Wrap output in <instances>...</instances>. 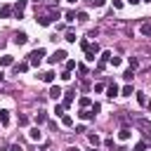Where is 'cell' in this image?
Listing matches in <instances>:
<instances>
[{
    "mask_svg": "<svg viewBox=\"0 0 151 151\" xmlns=\"http://www.w3.org/2000/svg\"><path fill=\"white\" fill-rule=\"evenodd\" d=\"M109 64H111L113 68H118V66L123 64V59H120V57H111V59H109Z\"/></svg>",
    "mask_w": 151,
    "mask_h": 151,
    "instance_id": "obj_21",
    "label": "cell"
},
{
    "mask_svg": "<svg viewBox=\"0 0 151 151\" xmlns=\"http://www.w3.org/2000/svg\"><path fill=\"white\" fill-rule=\"evenodd\" d=\"M0 125H2V127H7V125H9V111H7V109H2V111H0Z\"/></svg>",
    "mask_w": 151,
    "mask_h": 151,
    "instance_id": "obj_10",
    "label": "cell"
},
{
    "mask_svg": "<svg viewBox=\"0 0 151 151\" xmlns=\"http://www.w3.org/2000/svg\"><path fill=\"white\" fill-rule=\"evenodd\" d=\"M137 104H139V106H146V104H149V99H146L144 92H137Z\"/></svg>",
    "mask_w": 151,
    "mask_h": 151,
    "instance_id": "obj_18",
    "label": "cell"
},
{
    "mask_svg": "<svg viewBox=\"0 0 151 151\" xmlns=\"http://www.w3.org/2000/svg\"><path fill=\"white\" fill-rule=\"evenodd\" d=\"M80 47H83V50H87V47H90V40H85V38H83V40H80Z\"/></svg>",
    "mask_w": 151,
    "mask_h": 151,
    "instance_id": "obj_40",
    "label": "cell"
},
{
    "mask_svg": "<svg viewBox=\"0 0 151 151\" xmlns=\"http://www.w3.org/2000/svg\"><path fill=\"white\" fill-rule=\"evenodd\" d=\"M33 2H42V0H33Z\"/></svg>",
    "mask_w": 151,
    "mask_h": 151,
    "instance_id": "obj_49",
    "label": "cell"
},
{
    "mask_svg": "<svg viewBox=\"0 0 151 151\" xmlns=\"http://www.w3.org/2000/svg\"><path fill=\"white\" fill-rule=\"evenodd\" d=\"M118 92H120V87H118V85H116V83H111V85H109V87H106V94H109V97H111V99H113V97H118Z\"/></svg>",
    "mask_w": 151,
    "mask_h": 151,
    "instance_id": "obj_9",
    "label": "cell"
},
{
    "mask_svg": "<svg viewBox=\"0 0 151 151\" xmlns=\"http://www.w3.org/2000/svg\"><path fill=\"white\" fill-rule=\"evenodd\" d=\"M76 19H78V21H87L90 17H87V12H78V14H76Z\"/></svg>",
    "mask_w": 151,
    "mask_h": 151,
    "instance_id": "obj_29",
    "label": "cell"
},
{
    "mask_svg": "<svg viewBox=\"0 0 151 151\" xmlns=\"http://www.w3.org/2000/svg\"><path fill=\"white\" fill-rule=\"evenodd\" d=\"M73 68H78V64L73 59H66V71H73Z\"/></svg>",
    "mask_w": 151,
    "mask_h": 151,
    "instance_id": "obj_26",
    "label": "cell"
},
{
    "mask_svg": "<svg viewBox=\"0 0 151 151\" xmlns=\"http://www.w3.org/2000/svg\"><path fill=\"white\" fill-rule=\"evenodd\" d=\"M12 14H14V9H12L9 5H5V7H0V17H2V19H7V17H12Z\"/></svg>",
    "mask_w": 151,
    "mask_h": 151,
    "instance_id": "obj_16",
    "label": "cell"
},
{
    "mask_svg": "<svg viewBox=\"0 0 151 151\" xmlns=\"http://www.w3.org/2000/svg\"><path fill=\"white\" fill-rule=\"evenodd\" d=\"M139 33H142V35H146V38H149V35H151V24H146V21H144V24H142V26H139Z\"/></svg>",
    "mask_w": 151,
    "mask_h": 151,
    "instance_id": "obj_17",
    "label": "cell"
},
{
    "mask_svg": "<svg viewBox=\"0 0 151 151\" xmlns=\"http://www.w3.org/2000/svg\"><path fill=\"white\" fill-rule=\"evenodd\" d=\"M113 7L116 9H123V0H113Z\"/></svg>",
    "mask_w": 151,
    "mask_h": 151,
    "instance_id": "obj_44",
    "label": "cell"
},
{
    "mask_svg": "<svg viewBox=\"0 0 151 151\" xmlns=\"http://www.w3.org/2000/svg\"><path fill=\"white\" fill-rule=\"evenodd\" d=\"M66 151H80V149H78V146H68Z\"/></svg>",
    "mask_w": 151,
    "mask_h": 151,
    "instance_id": "obj_46",
    "label": "cell"
},
{
    "mask_svg": "<svg viewBox=\"0 0 151 151\" xmlns=\"http://www.w3.org/2000/svg\"><path fill=\"white\" fill-rule=\"evenodd\" d=\"M9 151H24V146L17 142V144H12V146H9Z\"/></svg>",
    "mask_w": 151,
    "mask_h": 151,
    "instance_id": "obj_38",
    "label": "cell"
},
{
    "mask_svg": "<svg viewBox=\"0 0 151 151\" xmlns=\"http://www.w3.org/2000/svg\"><path fill=\"white\" fill-rule=\"evenodd\" d=\"M2 80H5V73H2V71H0V83H2Z\"/></svg>",
    "mask_w": 151,
    "mask_h": 151,
    "instance_id": "obj_47",
    "label": "cell"
},
{
    "mask_svg": "<svg viewBox=\"0 0 151 151\" xmlns=\"http://www.w3.org/2000/svg\"><path fill=\"white\" fill-rule=\"evenodd\" d=\"M80 106H83V109H90V106H92V101H90L87 97H80Z\"/></svg>",
    "mask_w": 151,
    "mask_h": 151,
    "instance_id": "obj_28",
    "label": "cell"
},
{
    "mask_svg": "<svg viewBox=\"0 0 151 151\" xmlns=\"http://www.w3.org/2000/svg\"><path fill=\"white\" fill-rule=\"evenodd\" d=\"M54 113H57V116H64V106L57 104V106H54Z\"/></svg>",
    "mask_w": 151,
    "mask_h": 151,
    "instance_id": "obj_35",
    "label": "cell"
},
{
    "mask_svg": "<svg viewBox=\"0 0 151 151\" xmlns=\"http://www.w3.org/2000/svg\"><path fill=\"white\" fill-rule=\"evenodd\" d=\"M42 57H45V50H42V47H38V50H33V52L28 54V64H31V66H40Z\"/></svg>",
    "mask_w": 151,
    "mask_h": 151,
    "instance_id": "obj_1",
    "label": "cell"
},
{
    "mask_svg": "<svg viewBox=\"0 0 151 151\" xmlns=\"http://www.w3.org/2000/svg\"><path fill=\"white\" fill-rule=\"evenodd\" d=\"M40 80L52 85V83H54V73H52V71H45V73H40Z\"/></svg>",
    "mask_w": 151,
    "mask_h": 151,
    "instance_id": "obj_14",
    "label": "cell"
},
{
    "mask_svg": "<svg viewBox=\"0 0 151 151\" xmlns=\"http://www.w3.org/2000/svg\"><path fill=\"white\" fill-rule=\"evenodd\" d=\"M45 120H47V113H45V111L35 113V123H38V125H40V123H45Z\"/></svg>",
    "mask_w": 151,
    "mask_h": 151,
    "instance_id": "obj_24",
    "label": "cell"
},
{
    "mask_svg": "<svg viewBox=\"0 0 151 151\" xmlns=\"http://www.w3.org/2000/svg\"><path fill=\"white\" fill-rule=\"evenodd\" d=\"M28 66H31L28 61H19V64H14V73H26Z\"/></svg>",
    "mask_w": 151,
    "mask_h": 151,
    "instance_id": "obj_8",
    "label": "cell"
},
{
    "mask_svg": "<svg viewBox=\"0 0 151 151\" xmlns=\"http://www.w3.org/2000/svg\"><path fill=\"white\" fill-rule=\"evenodd\" d=\"M12 64H14V57L12 54H2L0 57V66H12Z\"/></svg>",
    "mask_w": 151,
    "mask_h": 151,
    "instance_id": "obj_13",
    "label": "cell"
},
{
    "mask_svg": "<svg viewBox=\"0 0 151 151\" xmlns=\"http://www.w3.org/2000/svg\"><path fill=\"white\" fill-rule=\"evenodd\" d=\"M71 104H73V92H71V94H66V97H64V101H61V106H64V109H66V106H71Z\"/></svg>",
    "mask_w": 151,
    "mask_h": 151,
    "instance_id": "obj_23",
    "label": "cell"
},
{
    "mask_svg": "<svg viewBox=\"0 0 151 151\" xmlns=\"http://www.w3.org/2000/svg\"><path fill=\"white\" fill-rule=\"evenodd\" d=\"M127 64H130V68L134 71V68L139 66V59H137V57H127Z\"/></svg>",
    "mask_w": 151,
    "mask_h": 151,
    "instance_id": "obj_22",
    "label": "cell"
},
{
    "mask_svg": "<svg viewBox=\"0 0 151 151\" xmlns=\"http://www.w3.org/2000/svg\"><path fill=\"white\" fill-rule=\"evenodd\" d=\"M66 57H68V54H66L64 50H54L52 57H47V61H50V64H57V61H66Z\"/></svg>",
    "mask_w": 151,
    "mask_h": 151,
    "instance_id": "obj_3",
    "label": "cell"
},
{
    "mask_svg": "<svg viewBox=\"0 0 151 151\" xmlns=\"http://www.w3.org/2000/svg\"><path fill=\"white\" fill-rule=\"evenodd\" d=\"M120 94H125V97H130V94H132V85H125V87L120 90Z\"/></svg>",
    "mask_w": 151,
    "mask_h": 151,
    "instance_id": "obj_31",
    "label": "cell"
},
{
    "mask_svg": "<svg viewBox=\"0 0 151 151\" xmlns=\"http://www.w3.org/2000/svg\"><path fill=\"white\" fill-rule=\"evenodd\" d=\"M64 40H66V42H76V33H73V31H68V33H66V38H64Z\"/></svg>",
    "mask_w": 151,
    "mask_h": 151,
    "instance_id": "obj_30",
    "label": "cell"
},
{
    "mask_svg": "<svg viewBox=\"0 0 151 151\" xmlns=\"http://www.w3.org/2000/svg\"><path fill=\"white\" fill-rule=\"evenodd\" d=\"M146 149H149L146 142H137V144H134V151H146Z\"/></svg>",
    "mask_w": 151,
    "mask_h": 151,
    "instance_id": "obj_25",
    "label": "cell"
},
{
    "mask_svg": "<svg viewBox=\"0 0 151 151\" xmlns=\"http://www.w3.org/2000/svg\"><path fill=\"white\" fill-rule=\"evenodd\" d=\"M19 125H28V116H19Z\"/></svg>",
    "mask_w": 151,
    "mask_h": 151,
    "instance_id": "obj_39",
    "label": "cell"
},
{
    "mask_svg": "<svg viewBox=\"0 0 151 151\" xmlns=\"http://www.w3.org/2000/svg\"><path fill=\"white\" fill-rule=\"evenodd\" d=\"M90 2H92L94 7H104V5H106V0H90Z\"/></svg>",
    "mask_w": 151,
    "mask_h": 151,
    "instance_id": "obj_37",
    "label": "cell"
},
{
    "mask_svg": "<svg viewBox=\"0 0 151 151\" xmlns=\"http://www.w3.org/2000/svg\"><path fill=\"white\" fill-rule=\"evenodd\" d=\"M66 2H76V0H66Z\"/></svg>",
    "mask_w": 151,
    "mask_h": 151,
    "instance_id": "obj_50",
    "label": "cell"
},
{
    "mask_svg": "<svg viewBox=\"0 0 151 151\" xmlns=\"http://www.w3.org/2000/svg\"><path fill=\"white\" fill-rule=\"evenodd\" d=\"M64 19H66V21H76V12H66Z\"/></svg>",
    "mask_w": 151,
    "mask_h": 151,
    "instance_id": "obj_32",
    "label": "cell"
},
{
    "mask_svg": "<svg viewBox=\"0 0 151 151\" xmlns=\"http://www.w3.org/2000/svg\"><path fill=\"white\" fill-rule=\"evenodd\" d=\"M134 125H137V127H142V130H146V132H151V123H149V120H144V118H137V120H134Z\"/></svg>",
    "mask_w": 151,
    "mask_h": 151,
    "instance_id": "obj_11",
    "label": "cell"
},
{
    "mask_svg": "<svg viewBox=\"0 0 151 151\" xmlns=\"http://www.w3.org/2000/svg\"><path fill=\"white\" fill-rule=\"evenodd\" d=\"M123 78H125V80H127V83H130V80H132V78H134V71H132V68H127V71H125V73H123Z\"/></svg>",
    "mask_w": 151,
    "mask_h": 151,
    "instance_id": "obj_27",
    "label": "cell"
},
{
    "mask_svg": "<svg viewBox=\"0 0 151 151\" xmlns=\"http://www.w3.org/2000/svg\"><path fill=\"white\" fill-rule=\"evenodd\" d=\"M26 40H28V35H26L24 31H19V33H14V42H17V45H26Z\"/></svg>",
    "mask_w": 151,
    "mask_h": 151,
    "instance_id": "obj_7",
    "label": "cell"
},
{
    "mask_svg": "<svg viewBox=\"0 0 151 151\" xmlns=\"http://www.w3.org/2000/svg\"><path fill=\"white\" fill-rule=\"evenodd\" d=\"M28 137H31L33 142H40V139H42V132H40V127H31V130H28Z\"/></svg>",
    "mask_w": 151,
    "mask_h": 151,
    "instance_id": "obj_6",
    "label": "cell"
},
{
    "mask_svg": "<svg viewBox=\"0 0 151 151\" xmlns=\"http://www.w3.org/2000/svg\"><path fill=\"white\" fill-rule=\"evenodd\" d=\"M61 125H64V127H71V125H73V118H71L68 113H64V116H61Z\"/></svg>",
    "mask_w": 151,
    "mask_h": 151,
    "instance_id": "obj_19",
    "label": "cell"
},
{
    "mask_svg": "<svg viewBox=\"0 0 151 151\" xmlns=\"http://www.w3.org/2000/svg\"><path fill=\"white\" fill-rule=\"evenodd\" d=\"M104 146H106V149H113V137H109V139H104Z\"/></svg>",
    "mask_w": 151,
    "mask_h": 151,
    "instance_id": "obj_36",
    "label": "cell"
},
{
    "mask_svg": "<svg viewBox=\"0 0 151 151\" xmlns=\"http://www.w3.org/2000/svg\"><path fill=\"white\" fill-rule=\"evenodd\" d=\"M61 80H71V71H64L61 73Z\"/></svg>",
    "mask_w": 151,
    "mask_h": 151,
    "instance_id": "obj_42",
    "label": "cell"
},
{
    "mask_svg": "<svg viewBox=\"0 0 151 151\" xmlns=\"http://www.w3.org/2000/svg\"><path fill=\"white\" fill-rule=\"evenodd\" d=\"M78 116H80L83 120H92V118H94V113H92V109H83V111H80Z\"/></svg>",
    "mask_w": 151,
    "mask_h": 151,
    "instance_id": "obj_15",
    "label": "cell"
},
{
    "mask_svg": "<svg viewBox=\"0 0 151 151\" xmlns=\"http://www.w3.org/2000/svg\"><path fill=\"white\" fill-rule=\"evenodd\" d=\"M94 92H104V83H97L94 85Z\"/></svg>",
    "mask_w": 151,
    "mask_h": 151,
    "instance_id": "obj_43",
    "label": "cell"
},
{
    "mask_svg": "<svg viewBox=\"0 0 151 151\" xmlns=\"http://www.w3.org/2000/svg\"><path fill=\"white\" fill-rule=\"evenodd\" d=\"M90 109H92V113H94V116H97V113H99V111H101V104H97V101H94V104H92V106H90Z\"/></svg>",
    "mask_w": 151,
    "mask_h": 151,
    "instance_id": "obj_33",
    "label": "cell"
},
{
    "mask_svg": "<svg viewBox=\"0 0 151 151\" xmlns=\"http://www.w3.org/2000/svg\"><path fill=\"white\" fill-rule=\"evenodd\" d=\"M78 73H83V76L87 73V68H85V64H78Z\"/></svg>",
    "mask_w": 151,
    "mask_h": 151,
    "instance_id": "obj_41",
    "label": "cell"
},
{
    "mask_svg": "<svg viewBox=\"0 0 151 151\" xmlns=\"http://www.w3.org/2000/svg\"><path fill=\"white\" fill-rule=\"evenodd\" d=\"M130 137H132V130H130V127H120V130H118V139H120V142H127Z\"/></svg>",
    "mask_w": 151,
    "mask_h": 151,
    "instance_id": "obj_5",
    "label": "cell"
},
{
    "mask_svg": "<svg viewBox=\"0 0 151 151\" xmlns=\"http://www.w3.org/2000/svg\"><path fill=\"white\" fill-rule=\"evenodd\" d=\"M146 106H149V111H151V101H149V104H146Z\"/></svg>",
    "mask_w": 151,
    "mask_h": 151,
    "instance_id": "obj_48",
    "label": "cell"
},
{
    "mask_svg": "<svg viewBox=\"0 0 151 151\" xmlns=\"http://www.w3.org/2000/svg\"><path fill=\"white\" fill-rule=\"evenodd\" d=\"M47 94H50V97H52V99H54V101H57V99H61V94H64V90H61V87H59V85H52V87H50V92H47Z\"/></svg>",
    "mask_w": 151,
    "mask_h": 151,
    "instance_id": "obj_4",
    "label": "cell"
},
{
    "mask_svg": "<svg viewBox=\"0 0 151 151\" xmlns=\"http://www.w3.org/2000/svg\"><path fill=\"white\" fill-rule=\"evenodd\" d=\"M111 57H113V54H111V52H109V50H106V52H101V61H109V59H111Z\"/></svg>",
    "mask_w": 151,
    "mask_h": 151,
    "instance_id": "obj_34",
    "label": "cell"
},
{
    "mask_svg": "<svg viewBox=\"0 0 151 151\" xmlns=\"http://www.w3.org/2000/svg\"><path fill=\"white\" fill-rule=\"evenodd\" d=\"M87 139H90V144H92V146H99V144H101V137H99V134H90Z\"/></svg>",
    "mask_w": 151,
    "mask_h": 151,
    "instance_id": "obj_20",
    "label": "cell"
},
{
    "mask_svg": "<svg viewBox=\"0 0 151 151\" xmlns=\"http://www.w3.org/2000/svg\"><path fill=\"white\" fill-rule=\"evenodd\" d=\"M97 54H99V45H97V42H90V47L85 50V59H87V61H94Z\"/></svg>",
    "mask_w": 151,
    "mask_h": 151,
    "instance_id": "obj_2",
    "label": "cell"
},
{
    "mask_svg": "<svg viewBox=\"0 0 151 151\" xmlns=\"http://www.w3.org/2000/svg\"><path fill=\"white\" fill-rule=\"evenodd\" d=\"M127 2H130V5H139L142 0H127Z\"/></svg>",
    "mask_w": 151,
    "mask_h": 151,
    "instance_id": "obj_45",
    "label": "cell"
},
{
    "mask_svg": "<svg viewBox=\"0 0 151 151\" xmlns=\"http://www.w3.org/2000/svg\"><path fill=\"white\" fill-rule=\"evenodd\" d=\"M35 19H38L40 26H50V24H52V17H50V14H40V17H35Z\"/></svg>",
    "mask_w": 151,
    "mask_h": 151,
    "instance_id": "obj_12",
    "label": "cell"
}]
</instances>
